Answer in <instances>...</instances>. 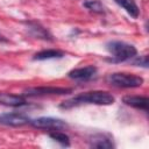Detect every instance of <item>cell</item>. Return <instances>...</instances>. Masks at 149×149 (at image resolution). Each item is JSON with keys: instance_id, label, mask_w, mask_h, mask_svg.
Segmentation results:
<instances>
[{"instance_id": "obj_11", "label": "cell", "mask_w": 149, "mask_h": 149, "mask_svg": "<svg viewBox=\"0 0 149 149\" xmlns=\"http://www.w3.org/2000/svg\"><path fill=\"white\" fill-rule=\"evenodd\" d=\"M122 102L127 106H130L136 109H142L144 112H148V98L142 95H125L122 98Z\"/></svg>"}, {"instance_id": "obj_15", "label": "cell", "mask_w": 149, "mask_h": 149, "mask_svg": "<svg viewBox=\"0 0 149 149\" xmlns=\"http://www.w3.org/2000/svg\"><path fill=\"white\" fill-rule=\"evenodd\" d=\"M49 136L54 140V141H56V142H58L61 146H63V147H69L70 146V137L65 134V133H63V132H61V130H51L50 133H49Z\"/></svg>"}, {"instance_id": "obj_1", "label": "cell", "mask_w": 149, "mask_h": 149, "mask_svg": "<svg viewBox=\"0 0 149 149\" xmlns=\"http://www.w3.org/2000/svg\"><path fill=\"white\" fill-rule=\"evenodd\" d=\"M114 97L107 92V91H90L85 93H80L71 99L64 100L59 107L64 109L73 108L84 104H93V105H100V106H107L112 105L114 102Z\"/></svg>"}, {"instance_id": "obj_9", "label": "cell", "mask_w": 149, "mask_h": 149, "mask_svg": "<svg viewBox=\"0 0 149 149\" xmlns=\"http://www.w3.org/2000/svg\"><path fill=\"white\" fill-rule=\"evenodd\" d=\"M88 146L91 148H99V149L114 148V143H113V140L111 139V136H108L106 134H101V133L92 135L88 140Z\"/></svg>"}, {"instance_id": "obj_10", "label": "cell", "mask_w": 149, "mask_h": 149, "mask_svg": "<svg viewBox=\"0 0 149 149\" xmlns=\"http://www.w3.org/2000/svg\"><path fill=\"white\" fill-rule=\"evenodd\" d=\"M0 105L7 106V107H21L27 105V100L24 99L23 95L0 92Z\"/></svg>"}, {"instance_id": "obj_2", "label": "cell", "mask_w": 149, "mask_h": 149, "mask_svg": "<svg viewBox=\"0 0 149 149\" xmlns=\"http://www.w3.org/2000/svg\"><path fill=\"white\" fill-rule=\"evenodd\" d=\"M107 51L111 54L112 58L109 59L113 63L126 62L134 58L137 54L136 48L133 44L121 42V41H111L106 44Z\"/></svg>"}, {"instance_id": "obj_5", "label": "cell", "mask_w": 149, "mask_h": 149, "mask_svg": "<svg viewBox=\"0 0 149 149\" xmlns=\"http://www.w3.org/2000/svg\"><path fill=\"white\" fill-rule=\"evenodd\" d=\"M29 123L37 129H45V130H61V129H64L68 127L65 121H63L61 119L47 118V116L30 120Z\"/></svg>"}, {"instance_id": "obj_17", "label": "cell", "mask_w": 149, "mask_h": 149, "mask_svg": "<svg viewBox=\"0 0 149 149\" xmlns=\"http://www.w3.org/2000/svg\"><path fill=\"white\" fill-rule=\"evenodd\" d=\"M7 42H8V40H7L3 35L0 34V43H7Z\"/></svg>"}, {"instance_id": "obj_4", "label": "cell", "mask_w": 149, "mask_h": 149, "mask_svg": "<svg viewBox=\"0 0 149 149\" xmlns=\"http://www.w3.org/2000/svg\"><path fill=\"white\" fill-rule=\"evenodd\" d=\"M72 92V88L68 87H56V86H38L30 87L23 91V95L27 97H43V95H62L69 94Z\"/></svg>"}, {"instance_id": "obj_16", "label": "cell", "mask_w": 149, "mask_h": 149, "mask_svg": "<svg viewBox=\"0 0 149 149\" xmlns=\"http://www.w3.org/2000/svg\"><path fill=\"white\" fill-rule=\"evenodd\" d=\"M133 64L136 65V66H142V68L147 69L148 68V56L147 55H142V56L135 58V61L133 62Z\"/></svg>"}, {"instance_id": "obj_3", "label": "cell", "mask_w": 149, "mask_h": 149, "mask_svg": "<svg viewBox=\"0 0 149 149\" xmlns=\"http://www.w3.org/2000/svg\"><path fill=\"white\" fill-rule=\"evenodd\" d=\"M107 81L120 88H135L140 87L143 84V78L133 74V73H126V72H114L107 76Z\"/></svg>"}, {"instance_id": "obj_14", "label": "cell", "mask_w": 149, "mask_h": 149, "mask_svg": "<svg viewBox=\"0 0 149 149\" xmlns=\"http://www.w3.org/2000/svg\"><path fill=\"white\" fill-rule=\"evenodd\" d=\"M83 6L88 9L92 13L95 14H104L105 13V6L99 0H86L83 2Z\"/></svg>"}, {"instance_id": "obj_7", "label": "cell", "mask_w": 149, "mask_h": 149, "mask_svg": "<svg viewBox=\"0 0 149 149\" xmlns=\"http://www.w3.org/2000/svg\"><path fill=\"white\" fill-rule=\"evenodd\" d=\"M97 74V68L94 65H87L78 69H73L68 73V77L73 79V80H79V81H87L92 79Z\"/></svg>"}, {"instance_id": "obj_12", "label": "cell", "mask_w": 149, "mask_h": 149, "mask_svg": "<svg viewBox=\"0 0 149 149\" xmlns=\"http://www.w3.org/2000/svg\"><path fill=\"white\" fill-rule=\"evenodd\" d=\"M114 2L122 7L133 19H137L140 16V8L135 0H114Z\"/></svg>"}, {"instance_id": "obj_8", "label": "cell", "mask_w": 149, "mask_h": 149, "mask_svg": "<svg viewBox=\"0 0 149 149\" xmlns=\"http://www.w3.org/2000/svg\"><path fill=\"white\" fill-rule=\"evenodd\" d=\"M28 33L38 40H43V41H52V35L49 33V30L47 28H44L42 24H40L38 22L35 21H28L26 22Z\"/></svg>"}, {"instance_id": "obj_6", "label": "cell", "mask_w": 149, "mask_h": 149, "mask_svg": "<svg viewBox=\"0 0 149 149\" xmlns=\"http://www.w3.org/2000/svg\"><path fill=\"white\" fill-rule=\"evenodd\" d=\"M30 122V119L17 112H10V113H2L0 114V125L10 126V127H21Z\"/></svg>"}, {"instance_id": "obj_13", "label": "cell", "mask_w": 149, "mask_h": 149, "mask_svg": "<svg viewBox=\"0 0 149 149\" xmlns=\"http://www.w3.org/2000/svg\"><path fill=\"white\" fill-rule=\"evenodd\" d=\"M64 52L57 49H47L38 51L34 55L35 61H45V59H54V58H62L64 57Z\"/></svg>"}]
</instances>
